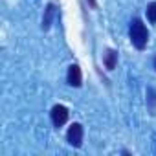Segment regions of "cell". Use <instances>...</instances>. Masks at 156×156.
Returning <instances> with one entry per match:
<instances>
[{
	"label": "cell",
	"mask_w": 156,
	"mask_h": 156,
	"mask_svg": "<svg viewBox=\"0 0 156 156\" xmlns=\"http://www.w3.org/2000/svg\"><path fill=\"white\" fill-rule=\"evenodd\" d=\"M66 138H68V143H70V145L81 147V143H83V125H81V123H73V125L68 129Z\"/></svg>",
	"instance_id": "obj_2"
},
{
	"label": "cell",
	"mask_w": 156,
	"mask_h": 156,
	"mask_svg": "<svg viewBox=\"0 0 156 156\" xmlns=\"http://www.w3.org/2000/svg\"><path fill=\"white\" fill-rule=\"evenodd\" d=\"M147 19L151 22H156V2H151L147 6Z\"/></svg>",
	"instance_id": "obj_7"
},
{
	"label": "cell",
	"mask_w": 156,
	"mask_h": 156,
	"mask_svg": "<svg viewBox=\"0 0 156 156\" xmlns=\"http://www.w3.org/2000/svg\"><path fill=\"white\" fill-rule=\"evenodd\" d=\"M154 68H156V57H154Z\"/></svg>",
	"instance_id": "obj_10"
},
{
	"label": "cell",
	"mask_w": 156,
	"mask_h": 156,
	"mask_svg": "<svg viewBox=\"0 0 156 156\" xmlns=\"http://www.w3.org/2000/svg\"><path fill=\"white\" fill-rule=\"evenodd\" d=\"M83 83V75H81V68L77 64H72L68 68V85L70 87H81Z\"/></svg>",
	"instance_id": "obj_4"
},
{
	"label": "cell",
	"mask_w": 156,
	"mask_h": 156,
	"mask_svg": "<svg viewBox=\"0 0 156 156\" xmlns=\"http://www.w3.org/2000/svg\"><path fill=\"white\" fill-rule=\"evenodd\" d=\"M116 61H118V53L114 50H107V53H105V66H107V70H114L116 68Z\"/></svg>",
	"instance_id": "obj_5"
},
{
	"label": "cell",
	"mask_w": 156,
	"mask_h": 156,
	"mask_svg": "<svg viewBox=\"0 0 156 156\" xmlns=\"http://www.w3.org/2000/svg\"><path fill=\"white\" fill-rule=\"evenodd\" d=\"M50 114H51V121L55 127H62L68 121V108L64 105H55Z\"/></svg>",
	"instance_id": "obj_3"
},
{
	"label": "cell",
	"mask_w": 156,
	"mask_h": 156,
	"mask_svg": "<svg viewBox=\"0 0 156 156\" xmlns=\"http://www.w3.org/2000/svg\"><path fill=\"white\" fill-rule=\"evenodd\" d=\"M129 37H130V42L138 48V50H143L147 46V41H149V31L145 28V24L140 20V19H134L130 22V28H129Z\"/></svg>",
	"instance_id": "obj_1"
},
{
	"label": "cell",
	"mask_w": 156,
	"mask_h": 156,
	"mask_svg": "<svg viewBox=\"0 0 156 156\" xmlns=\"http://www.w3.org/2000/svg\"><path fill=\"white\" fill-rule=\"evenodd\" d=\"M53 11H55V8H53V4H50V6L46 8V17H44V20H42V28H44V30L50 28V24H51V17H53Z\"/></svg>",
	"instance_id": "obj_6"
},
{
	"label": "cell",
	"mask_w": 156,
	"mask_h": 156,
	"mask_svg": "<svg viewBox=\"0 0 156 156\" xmlns=\"http://www.w3.org/2000/svg\"><path fill=\"white\" fill-rule=\"evenodd\" d=\"M147 101H149L152 107L156 105V90H152V88H149V90H147Z\"/></svg>",
	"instance_id": "obj_8"
},
{
	"label": "cell",
	"mask_w": 156,
	"mask_h": 156,
	"mask_svg": "<svg viewBox=\"0 0 156 156\" xmlns=\"http://www.w3.org/2000/svg\"><path fill=\"white\" fill-rule=\"evenodd\" d=\"M88 4H90L92 8H96V6H98V4H96V0H88Z\"/></svg>",
	"instance_id": "obj_9"
}]
</instances>
